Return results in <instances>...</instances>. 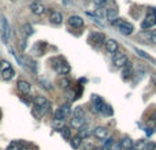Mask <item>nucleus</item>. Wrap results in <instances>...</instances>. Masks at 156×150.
<instances>
[{
  "label": "nucleus",
  "instance_id": "nucleus-1",
  "mask_svg": "<svg viewBox=\"0 0 156 150\" xmlns=\"http://www.w3.org/2000/svg\"><path fill=\"white\" fill-rule=\"evenodd\" d=\"M92 101H93V105H94V108H96V111H99L100 113H103V115H105V116H111L114 113L112 107H111V105H108L107 102L101 98V97L93 96Z\"/></svg>",
  "mask_w": 156,
  "mask_h": 150
},
{
  "label": "nucleus",
  "instance_id": "nucleus-2",
  "mask_svg": "<svg viewBox=\"0 0 156 150\" xmlns=\"http://www.w3.org/2000/svg\"><path fill=\"white\" fill-rule=\"evenodd\" d=\"M52 62H55V64H52V67H54V70L56 71L58 74L60 75H66L70 73V64H69L67 62H66L65 59H63L62 56L59 57H52Z\"/></svg>",
  "mask_w": 156,
  "mask_h": 150
},
{
  "label": "nucleus",
  "instance_id": "nucleus-3",
  "mask_svg": "<svg viewBox=\"0 0 156 150\" xmlns=\"http://www.w3.org/2000/svg\"><path fill=\"white\" fill-rule=\"evenodd\" d=\"M154 26H156V8H148L145 18L141 22V29L148 30Z\"/></svg>",
  "mask_w": 156,
  "mask_h": 150
},
{
  "label": "nucleus",
  "instance_id": "nucleus-4",
  "mask_svg": "<svg viewBox=\"0 0 156 150\" xmlns=\"http://www.w3.org/2000/svg\"><path fill=\"white\" fill-rule=\"evenodd\" d=\"M0 25H2L3 40H4L5 43H8V40H10L11 36H12V29H11V26H10V22H8V19L5 18L4 15L0 16Z\"/></svg>",
  "mask_w": 156,
  "mask_h": 150
},
{
  "label": "nucleus",
  "instance_id": "nucleus-5",
  "mask_svg": "<svg viewBox=\"0 0 156 150\" xmlns=\"http://www.w3.org/2000/svg\"><path fill=\"white\" fill-rule=\"evenodd\" d=\"M107 40L105 36L101 32H90L88 36V43H90L93 46L104 45V41Z\"/></svg>",
  "mask_w": 156,
  "mask_h": 150
},
{
  "label": "nucleus",
  "instance_id": "nucleus-6",
  "mask_svg": "<svg viewBox=\"0 0 156 150\" xmlns=\"http://www.w3.org/2000/svg\"><path fill=\"white\" fill-rule=\"evenodd\" d=\"M33 104H34L36 108H38V109H41L44 113L45 112H49L51 111V104H49V101L45 98L44 96H37L33 98Z\"/></svg>",
  "mask_w": 156,
  "mask_h": 150
},
{
  "label": "nucleus",
  "instance_id": "nucleus-7",
  "mask_svg": "<svg viewBox=\"0 0 156 150\" xmlns=\"http://www.w3.org/2000/svg\"><path fill=\"white\" fill-rule=\"evenodd\" d=\"M29 10L32 11V14H34V15H37V16H41L47 12L45 4H44L43 2H40V0H34V2L30 3Z\"/></svg>",
  "mask_w": 156,
  "mask_h": 150
},
{
  "label": "nucleus",
  "instance_id": "nucleus-8",
  "mask_svg": "<svg viewBox=\"0 0 156 150\" xmlns=\"http://www.w3.org/2000/svg\"><path fill=\"white\" fill-rule=\"evenodd\" d=\"M116 27H118L119 33H121V34H123V36H130V34H133V33H134V26H133L130 22L123 21V19H121V21H119V23L116 25Z\"/></svg>",
  "mask_w": 156,
  "mask_h": 150
},
{
  "label": "nucleus",
  "instance_id": "nucleus-9",
  "mask_svg": "<svg viewBox=\"0 0 156 150\" xmlns=\"http://www.w3.org/2000/svg\"><path fill=\"white\" fill-rule=\"evenodd\" d=\"M16 89H18V91L22 96H29V94L32 93V85H30L26 79H23V78L18 79V82H16Z\"/></svg>",
  "mask_w": 156,
  "mask_h": 150
},
{
  "label": "nucleus",
  "instance_id": "nucleus-10",
  "mask_svg": "<svg viewBox=\"0 0 156 150\" xmlns=\"http://www.w3.org/2000/svg\"><path fill=\"white\" fill-rule=\"evenodd\" d=\"M71 113V107L70 104H63L60 108H58L55 111V119H60V120H66L67 116H70Z\"/></svg>",
  "mask_w": 156,
  "mask_h": 150
},
{
  "label": "nucleus",
  "instance_id": "nucleus-11",
  "mask_svg": "<svg viewBox=\"0 0 156 150\" xmlns=\"http://www.w3.org/2000/svg\"><path fill=\"white\" fill-rule=\"evenodd\" d=\"M127 62V57L126 55L123 53V52H115V53L112 55V64L115 66L116 68H122L125 66V63Z\"/></svg>",
  "mask_w": 156,
  "mask_h": 150
},
{
  "label": "nucleus",
  "instance_id": "nucleus-12",
  "mask_svg": "<svg viewBox=\"0 0 156 150\" xmlns=\"http://www.w3.org/2000/svg\"><path fill=\"white\" fill-rule=\"evenodd\" d=\"M104 49L107 53H115V52L119 51V44L116 40H114V38H107V40L104 41Z\"/></svg>",
  "mask_w": 156,
  "mask_h": 150
},
{
  "label": "nucleus",
  "instance_id": "nucleus-13",
  "mask_svg": "<svg viewBox=\"0 0 156 150\" xmlns=\"http://www.w3.org/2000/svg\"><path fill=\"white\" fill-rule=\"evenodd\" d=\"M67 25L74 29H81L83 26V19L80 15H71L67 18Z\"/></svg>",
  "mask_w": 156,
  "mask_h": 150
},
{
  "label": "nucleus",
  "instance_id": "nucleus-14",
  "mask_svg": "<svg viewBox=\"0 0 156 150\" xmlns=\"http://www.w3.org/2000/svg\"><path fill=\"white\" fill-rule=\"evenodd\" d=\"M49 22H51L52 25H56V26H59V25H62L63 22V15L59 12V11L56 10H51L49 11Z\"/></svg>",
  "mask_w": 156,
  "mask_h": 150
},
{
  "label": "nucleus",
  "instance_id": "nucleus-15",
  "mask_svg": "<svg viewBox=\"0 0 156 150\" xmlns=\"http://www.w3.org/2000/svg\"><path fill=\"white\" fill-rule=\"evenodd\" d=\"M133 74H134V71H133V64L127 60V62L125 63V66L122 67V78H123V80H129L130 78L133 77Z\"/></svg>",
  "mask_w": 156,
  "mask_h": 150
},
{
  "label": "nucleus",
  "instance_id": "nucleus-16",
  "mask_svg": "<svg viewBox=\"0 0 156 150\" xmlns=\"http://www.w3.org/2000/svg\"><path fill=\"white\" fill-rule=\"evenodd\" d=\"M108 134H110V131H108L107 127L100 126V127H96V128L93 130V137L97 138V139H100V141L108 138Z\"/></svg>",
  "mask_w": 156,
  "mask_h": 150
},
{
  "label": "nucleus",
  "instance_id": "nucleus-17",
  "mask_svg": "<svg viewBox=\"0 0 156 150\" xmlns=\"http://www.w3.org/2000/svg\"><path fill=\"white\" fill-rule=\"evenodd\" d=\"M45 48H47V43H44V41H37V43H34V45H33V48H32V53L36 55V56H41V55L45 52Z\"/></svg>",
  "mask_w": 156,
  "mask_h": 150
},
{
  "label": "nucleus",
  "instance_id": "nucleus-18",
  "mask_svg": "<svg viewBox=\"0 0 156 150\" xmlns=\"http://www.w3.org/2000/svg\"><path fill=\"white\" fill-rule=\"evenodd\" d=\"M143 37L148 44H156V30H145Z\"/></svg>",
  "mask_w": 156,
  "mask_h": 150
},
{
  "label": "nucleus",
  "instance_id": "nucleus-19",
  "mask_svg": "<svg viewBox=\"0 0 156 150\" xmlns=\"http://www.w3.org/2000/svg\"><path fill=\"white\" fill-rule=\"evenodd\" d=\"M23 66H26L27 68H30L33 73H37V63H36L30 56H23Z\"/></svg>",
  "mask_w": 156,
  "mask_h": 150
},
{
  "label": "nucleus",
  "instance_id": "nucleus-20",
  "mask_svg": "<svg viewBox=\"0 0 156 150\" xmlns=\"http://www.w3.org/2000/svg\"><path fill=\"white\" fill-rule=\"evenodd\" d=\"M119 143H121V148L123 150H133L134 149V142H133V139H130L129 137H125Z\"/></svg>",
  "mask_w": 156,
  "mask_h": 150
},
{
  "label": "nucleus",
  "instance_id": "nucleus-21",
  "mask_svg": "<svg viewBox=\"0 0 156 150\" xmlns=\"http://www.w3.org/2000/svg\"><path fill=\"white\" fill-rule=\"evenodd\" d=\"M134 52H136V53H137L140 57H143V59L148 60V62H151V63H156V59H155V57H152L151 55H148L145 51H143V49H140V48H134Z\"/></svg>",
  "mask_w": 156,
  "mask_h": 150
},
{
  "label": "nucleus",
  "instance_id": "nucleus-22",
  "mask_svg": "<svg viewBox=\"0 0 156 150\" xmlns=\"http://www.w3.org/2000/svg\"><path fill=\"white\" fill-rule=\"evenodd\" d=\"M70 126L76 130H80L82 126H85V119L83 118H73L70 121Z\"/></svg>",
  "mask_w": 156,
  "mask_h": 150
},
{
  "label": "nucleus",
  "instance_id": "nucleus-23",
  "mask_svg": "<svg viewBox=\"0 0 156 150\" xmlns=\"http://www.w3.org/2000/svg\"><path fill=\"white\" fill-rule=\"evenodd\" d=\"M105 18L110 22L115 21V19L118 18V10H116V8H111V7L107 8V10H105Z\"/></svg>",
  "mask_w": 156,
  "mask_h": 150
},
{
  "label": "nucleus",
  "instance_id": "nucleus-24",
  "mask_svg": "<svg viewBox=\"0 0 156 150\" xmlns=\"http://www.w3.org/2000/svg\"><path fill=\"white\" fill-rule=\"evenodd\" d=\"M58 85H59L60 89H65V90H69L71 86V80L69 79L67 77H63L59 79V82H58Z\"/></svg>",
  "mask_w": 156,
  "mask_h": 150
},
{
  "label": "nucleus",
  "instance_id": "nucleus-25",
  "mask_svg": "<svg viewBox=\"0 0 156 150\" xmlns=\"http://www.w3.org/2000/svg\"><path fill=\"white\" fill-rule=\"evenodd\" d=\"M14 77H15V70H14L12 67L8 68V70H5V71H3V73H2V78H3L4 80H11Z\"/></svg>",
  "mask_w": 156,
  "mask_h": 150
},
{
  "label": "nucleus",
  "instance_id": "nucleus-26",
  "mask_svg": "<svg viewBox=\"0 0 156 150\" xmlns=\"http://www.w3.org/2000/svg\"><path fill=\"white\" fill-rule=\"evenodd\" d=\"M52 127H54L55 130H58V131H62L63 128L66 127V123H65V120H60V119H55L54 121H52Z\"/></svg>",
  "mask_w": 156,
  "mask_h": 150
},
{
  "label": "nucleus",
  "instance_id": "nucleus-27",
  "mask_svg": "<svg viewBox=\"0 0 156 150\" xmlns=\"http://www.w3.org/2000/svg\"><path fill=\"white\" fill-rule=\"evenodd\" d=\"M89 135H90V132H89V130H88V127L86 126H82L80 130H78V137H80L81 139L89 138Z\"/></svg>",
  "mask_w": 156,
  "mask_h": 150
},
{
  "label": "nucleus",
  "instance_id": "nucleus-28",
  "mask_svg": "<svg viewBox=\"0 0 156 150\" xmlns=\"http://www.w3.org/2000/svg\"><path fill=\"white\" fill-rule=\"evenodd\" d=\"M22 149H23V143L19 142V141H12L7 148V150H22Z\"/></svg>",
  "mask_w": 156,
  "mask_h": 150
},
{
  "label": "nucleus",
  "instance_id": "nucleus-29",
  "mask_svg": "<svg viewBox=\"0 0 156 150\" xmlns=\"http://www.w3.org/2000/svg\"><path fill=\"white\" fill-rule=\"evenodd\" d=\"M70 143H71V148H73V149H78L81 145H82V139H81V138L77 135V137H73V138H71V139H70Z\"/></svg>",
  "mask_w": 156,
  "mask_h": 150
},
{
  "label": "nucleus",
  "instance_id": "nucleus-30",
  "mask_svg": "<svg viewBox=\"0 0 156 150\" xmlns=\"http://www.w3.org/2000/svg\"><path fill=\"white\" fill-rule=\"evenodd\" d=\"M22 30H23V33H25V36L26 37H30V36L33 34V27H32V25H29V23H25L23 26H22Z\"/></svg>",
  "mask_w": 156,
  "mask_h": 150
},
{
  "label": "nucleus",
  "instance_id": "nucleus-31",
  "mask_svg": "<svg viewBox=\"0 0 156 150\" xmlns=\"http://www.w3.org/2000/svg\"><path fill=\"white\" fill-rule=\"evenodd\" d=\"M8 68H11V63L8 62V60H5V59H2V60H0V73H3V71L8 70Z\"/></svg>",
  "mask_w": 156,
  "mask_h": 150
},
{
  "label": "nucleus",
  "instance_id": "nucleus-32",
  "mask_svg": "<svg viewBox=\"0 0 156 150\" xmlns=\"http://www.w3.org/2000/svg\"><path fill=\"white\" fill-rule=\"evenodd\" d=\"M60 135H62L63 139H66V141H70L71 138H73V137H71V131L67 128V127H65V128L60 131Z\"/></svg>",
  "mask_w": 156,
  "mask_h": 150
},
{
  "label": "nucleus",
  "instance_id": "nucleus-33",
  "mask_svg": "<svg viewBox=\"0 0 156 150\" xmlns=\"http://www.w3.org/2000/svg\"><path fill=\"white\" fill-rule=\"evenodd\" d=\"M73 115H74V118H85V111H83L81 107H78L74 109Z\"/></svg>",
  "mask_w": 156,
  "mask_h": 150
},
{
  "label": "nucleus",
  "instance_id": "nucleus-34",
  "mask_svg": "<svg viewBox=\"0 0 156 150\" xmlns=\"http://www.w3.org/2000/svg\"><path fill=\"white\" fill-rule=\"evenodd\" d=\"M147 121H148V124H151V126H156V112H152L151 115L148 116Z\"/></svg>",
  "mask_w": 156,
  "mask_h": 150
},
{
  "label": "nucleus",
  "instance_id": "nucleus-35",
  "mask_svg": "<svg viewBox=\"0 0 156 150\" xmlns=\"http://www.w3.org/2000/svg\"><path fill=\"white\" fill-rule=\"evenodd\" d=\"M108 0H93V3H94V5H96V7H103V5L105 4V3H107Z\"/></svg>",
  "mask_w": 156,
  "mask_h": 150
},
{
  "label": "nucleus",
  "instance_id": "nucleus-36",
  "mask_svg": "<svg viewBox=\"0 0 156 150\" xmlns=\"http://www.w3.org/2000/svg\"><path fill=\"white\" fill-rule=\"evenodd\" d=\"M151 78H152V82H154V85L156 86V74H152Z\"/></svg>",
  "mask_w": 156,
  "mask_h": 150
},
{
  "label": "nucleus",
  "instance_id": "nucleus-37",
  "mask_svg": "<svg viewBox=\"0 0 156 150\" xmlns=\"http://www.w3.org/2000/svg\"><path fill=\"white\" fill-rule=\"evenodd\" d=\"M93 150H101V149H100V148H94Z\"/></svg>",
  "mask_w": 156,
  "mask_h": 150
},
{
  "label": "nucleus",
  "instance_id": "nucleus-38",
  "mask_svg": "<svg viewBox=\"0 0 156 150\" xmlns=\"http://www.w3.org/2000/svg\"><path fill=\"white\" fill-rule=\"evenodd\" d=\"M144 150H145V149H144Z\"/></svg>",
  "mask_w": 156,
  "mask_h": 150
}]
</instances>
